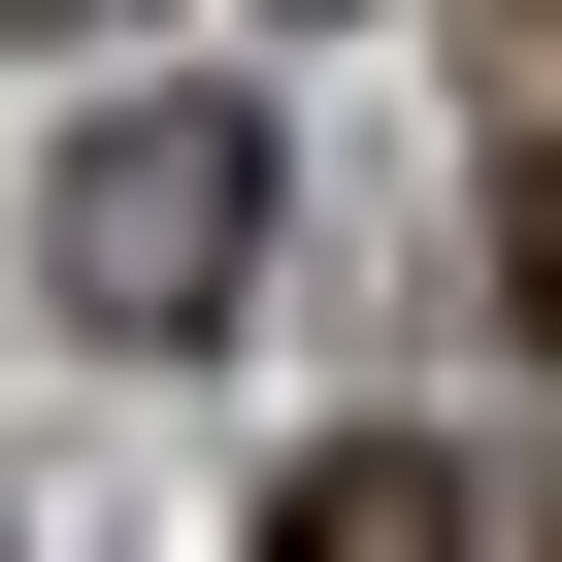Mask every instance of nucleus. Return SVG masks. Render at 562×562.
<instances>
[{"mask_svg":"<svg viewBox=\"0 0 562 562\" xmlns=\"http://www.w3.org/2000/svg\"><path fill=\"white\" fill-rule=\"evenodd\" d=\"M34 34H67V0H34Z\"/></svg>","mask_w":562,"mask_h":562,"instance_id":"39448f33","label":"nucleus"},{"mask_svg":"<svg viewBox=\"0 0 562 562\" xmlns=\"http://www.w3.org/2000/svg\"><path fill=\"white\" fill-rule=\"evenodd\" d=\"M496 331H529V364H562V100H529V133H496Z\"/></svg>","mask_w":562,"mask_h":562,"instance_id":"f03ea898","label":"nucleus"},{"mask_svg":"<svg viewBox=\"0 0 562 562\" xmlns=\"http://www.w3.org/2000/svg\"><path fill=\"white\" fill-rule=\"evenodd\" d=\"M529 562H562V496H529Z\"/></svg>","mask_w":562,"mask_h":562,"instance_id":"20e7f679","label":"nucleus"},{"mask_svg":"<svg viewBox=\"0 0 562 562\" xmlns=\"http://www.w3.org/2000/svg\"><path fill=\"white\" fill-rule=\"evenodd\" d=\"M34 265H67V331H133V364H166V331H232V299H265V100H199V67H166V100H100V133H67V199H34Z\"/></svg>","mask_w":562,"mask_h":562,"instance_id":"f257e3e1","label":"nucleus"},{"mask_svg":"<svg viewBox=\"0 0 562 562\" xmlns=\"http://www.w3.org/2000/svg\"><path fill=\"white\" fill-rule=\"evenodd\" d=\"M463 67H496V133H529V100H562V0H463Z\"/></svg>","mask_w":562,"mask_h":562,"instance_id":"7ed1b4c3","label":"nucleus"}]
</instances>
